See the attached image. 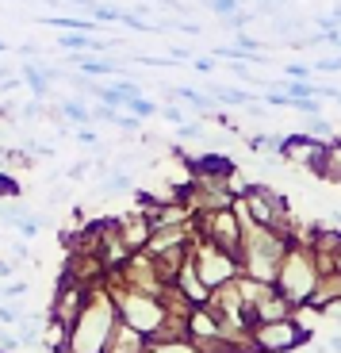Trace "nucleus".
I'll return each instance as SVG.
<instances>
[{
	"label": "nucleus",
	"mask_w": 341,
	"mask_h": 353,
	"mask_svg": "<svg viewBox=\"0 0 341 353\" xmlns=\"http://www.w3.org/2000/svg\"><path fill=\"white\" fill-rule=\"evenodd\" d=\"M119 323V311H115V300L104 288H88V300L81 307V315L73 319L70 338H65V350L61 353H104L107 342H112V330Z\"/></svg>",
	"instance_id": "1"
},
{
	"label": "nucleus",
	"mask_w": 341,
	"mask_h": 353,
	"mask_svg": "<svg viewBox=\"0 0 341 353\" xmlns=\"http://www.w3.org/2000/svg\"><path fill=\"white\" fill-rule=\"evenodd\" d=\"M0 353H4V350H0Z\"/></svg>",
	"instance_id": "26"
},
{
	"label": "nucleus",
	"mask_w": 341,
	"mask_h": 353,
	"mask_svg": "<svg viewBox=\"0 0 341 353\" xmlns=\"http://www.w3.org/2000/svg\"><path fill=\"white\" fill-rule=\"evenodd\" d=\"M315 70H322V73H333V70H341V54H338V58H322V62H318Z\"/></svg>",
	"instance_id": "20"
},
{
	"label": "nucleus",
	"mask_w": 341,
	"mask_h": 353,
	"mask_svg": "<svg viewBox=\"0 0 341 353\" xmlns=\"http://www.w3.org/2000/svg\"><path fill=\"white\" fill-rule=\"evenodd\" d=\"M131 185H134V176L127 173V169H112V173L104 176V185H100V188H104L107 196H115V192H127Z\"/></svg>",
	"instance_id": "12"
},
{
	"label": "nucleus",
	"mask_w": 341,
	"mask_h": 353,
	"mask_svg": "<svg viewBox=\"0 0 341 353\" xmlns=\"http://www.w3.org/2000/svg\"><path fill=\"white\" fill-rule=\"evenodd\" d=\"M211 8L219 12V16H234V8H238V0H211Z\"/></svg>",
	"instance_id": "18"
},
{
	"label": "nucleus",
	"mask_w": 341,
	"mask_h": 353,
	"mask_svg": "<svg viewBox=\"0 0 341 353\" xmlns=\"http://www.w3.org/2000/svg\"><path fill=\"white\" fill-rule=\"evenodd\" d=\"M169 92H173V97H180V100H184V104H192V108H196V112H211V108H215V104H211V100H207V97H203V92H200V88H188V85H176V88H169Z\"/></svg>",
	"instance_id": "11"
},
{
	"label": "nucleus",
	"mask_w": 341,
	"mask_h": 353,
	"mask_svg": "<svg viewBox=\"0 0 341 353\" xmlns=\"http://www.w3.org/2000/svg\"><path fill=\"white\" fill-rule=\"evenodd\" d=\"M207 92L215 100H219V104H254V97H249V92H245V88H230V85H219V81H211L207 85Z\"/></svg>",
	"instance_id": "9"
},
{
	"label": "nucleus",
	"mask_w": 341,
	"mask_h": 353,
	"mask_svg": "<svg viewBox=\"0 0 341 353\" xmlns=\"http://www.w3.org/2000/svg\"><path fill=\"white\" fill-rule=\"evenodd\" d=\"M23 81L31 85V92H35V97L46 104V97H50V77H46V65H39V62L23 65Z\"/></svg>",
	"instance_id": "8"
},
{
	"label": "nucleus",
	"mask_w": 341,
	"mask_h": 353,
	"mask_svg": "<svg viewBox=\"0 0 341 353\" xmlns=\"http://www.w3.org/2000/svg\"><path fill=\"white\" fill-rule=\"evenodd\" d=\"M8 196H19V185L8 173H0V200H8Z\"/></svg>",
	"instance_id": "17"
},
{
	"label": "nucleus",
	"mask_w": 341,
	"mask_h": 353,
	"mask_svg": "<svg viewBox=\"0 0 341 353\" xmlns=\"http://www.w3.org/2000/svg\"><path fill=\"white\" fill-rule=\"evenodd\" d=\"M123 108H127V112H131L134 119H146V115H154V112H158V104H154V100H146V97H131V100H127Z\"/></svg>",
	"instance_id": "14"
},
{
	"label": "nucleus",
	"mask_w": 341,
	"mask_h": 353,
	"mask_svg": "<svg viewBox=\"0 0 341 353\" xmlns=\"http://www.w3.org/2000/svg\"><path fill=\"white\" fill-rule=\"evenodd\" d=\"M315 173H322L326 181H341V142H330L322 150V158H318Z\"/></svg>",
	"instance_id": "7"
},
{
	"label": "nucleus",
	"mask_w": 341,
	"mask_h": 353,
	"mask_svg": "<svg viewBox=\"0 0 341 353\" xmlns=\"http://www.w3.org/2000/svg\"><path fill=\"white\" fill-rule=\"evenodd\" d=\"M73 65H77L85 77H115V73L123 70L119 62H112V58H96V54H73Z\"/></svg>",
	"instance_id": "6"
},
{
	"label": "nucleus",
	"mask_w": 341,
	"mask_h": 353,
	"mask_svg": "<svg viewBox=\"0 0 341 353\" xmlns=\"http://www.w3.org/2000/svg\"><path fill=\"white\" fill-rule=\"evenodd\" d=\"M188 261H192L196 276H200V284H203L207 292H219L223 284H230V281H234V273H238V257L215 250L211 242H203V246L196 250Z\"/></svg>",
	"instance_id": "3"
},
{
	"label": "nucleus",
	"mask_w": 341,
	"mask_h": 353,
	"mask_svg": "<svg viewBox=\"0 0 341 353\" xmlns=\"http://www.w3.org/2000/svg\"><path fill=\"white\" fill-rule=\"evenodd\" d=\"M61 119H70V123H81V127H92V112H88L81 100H61Z\"/></svg>",
	"instance_id": "10"
},
{
	"label": "nucleus",
	"mask_w": 341,
	"mask_h": 353,
	"mask_svg": "<svg viewBox=\"0 0 341 353\" xmlns=\"http://www.w3.org/2000/svg\"><path fill=\"white\" fill-rule=\"evenodd\" d=\"M192 173L200 176V185H211V181H223V176H234V161L227 154H203V158H188Z\"/></svg>",
	"instance_id": "5"
},
{
	"label": "nucleus",
	"mask_w": 341,
	"mask_h": 353,
	"mask_svg": "<svg viewBox=\"0 0 341 353\" xmlns=\"http://www.w3.org/2000/svg\"><path fill=\"white\" fill-rule=\"evenodd\" d=\"M23 315H27V311L19 307L16 300H12V303H0V327H19V319H23Z\"/></svg>",
	"instance_id": "15"
},
{
	"label": "nucleus",
	"mask_w": 341,
	"mask_h": 353,
	"mask_svg": "<svg viewBox=\"0 0 341 353\" xmlns=\"http://www.w3.org/2000/svg\"><path fill=\"white\" fill-rule=\"evenodd\" d=\"M330 350H333V353H341V338H338V334L330 338Z\"/></svg>",
	"instance_id": "23"
},
{
	"label": "nucleus",
	"mask_w": 341,
	"mask_h": 353,
	"mask_svg": "<svg viewBox=\"0 0 341 353\" xmlns=\"http://www.w3.org/2000/svg\"><path fill=\"white\" fill-rule=\"evenodd\" d=\"M307 338V330L291 319H276V323H261L254 330V345L257 350H269V353H284V350H296L299 342Z\"/></svg>",
	"instance_id": "4"
},
{
	"label": "nucleus",
	"mask_w": 341,
	"mask_h": 353,
	"mask_svg": "<svg viewBox=\"0 0 341 353\" xmlns=\"http://www.w3.org/2000/svg\"><path fill=\"white\" fill-rule=\"evenodd\" d=\"M161 115H165L169 123H176V127H180V123H188V119L180 115V108H161Z\"/></svg>",
	"instance_id": "19"
},
{
	"label": "nucleus",
	"mask_w": 341,
	"mask_h": 353,
	"mask_svg": "<svg viewBox=\"0 0 341 353\" xmlns=\"http://www.w3.org/2000/svg\"><path fill=\"white\" fill-rule=\"evenodd\" d=\"M65 4H70V8H92L96 0H65Z\"/></svg>",
	"instance_id": "22"
},
{
	"label": "nucleus",
	"mask_w": 341,
	"mask_h": 353,
	"mask_svg": "<svg viewBox=\"0 0 341 353\" xmlns=\"http://www.w3.org/2000/svg\"><path fill=\"white\" fill-rule=\"evenodd\" d=\"M12 73H8V65H0V81H8Z\"/></svg>",
	"instance_id": "24"
},
{
	"label": "nucleus",
	"mask_w": 341,
	"mask_h": 353,
	"mask_svg": "<svg viewBox=\"0 0 341 353\" xmlns=\"http://www.w3.org/2000/svg\"><path fill=\"white\" fill-rule=\"evenodd\" d=\"M50 27H65V31H92V19H77V16H61V19H46Z\"/></svg>",
	"instance_id": "16"
},
{
	"label": "nucleus",
	"mask_w": 341,
	"mask_h": 353,
	"mask_svg": "<svg viewBox=\"0 0 341 353\" xmlns=\"http://www.w3.org/2000/svg\"><path fill=\"white\" fill-rule=\"evenodd\" d=\"M142 353H200L192 342H184V338H176V342H146V350Z\"/></svg>",
	"instance_id": "13"
},
{
	"label": "nucleus",
	"mask_w": 341,
	"mask_h": 353,
	"mask_svg": "<svg viewBox=\"0 0 341 353\" xmlns=\"http://www.w3.org/2000/svg\"><path fill=\"white\" fill-rule=\"evenodd\" d=\"M0 50H8V46H4V43H0Z\"/></svg>",
	"instance_id": "25"
},
{
	"label": "nucleus",
	"mask_w": 341,
	"mask_h": 353,
	"mask_svg": "<svg viewBox=\"0 0 341 353\" xmlns=\"http://www.w3.org/2000/svg\"><path fill=\"white\" fill-rule=\"evenodd\" d=\"M276 281H280V296L288 303H296V300H307V296H315V284H318V276H315V265H311V257L307 254H299V250H291L288 257H280V269H276Z\"/></svg>",
	"instance_id": "2"
},
{
	"label": "nucleus",
	"mask_w": 341,
	"mask_h": 353,
	"mask_svg": "<svg viewBox=\"0 0 341 353\" xmlns=\"http://www.w3.org/2000/svg\"><path fill=\"white\" fill-rule=\"evenodd\" d=\"M192 70H200V73H211V70H215V62H211V58H196V62H192Z\"/></svg>",
	"instance_id": "21"
}]
</instances>
